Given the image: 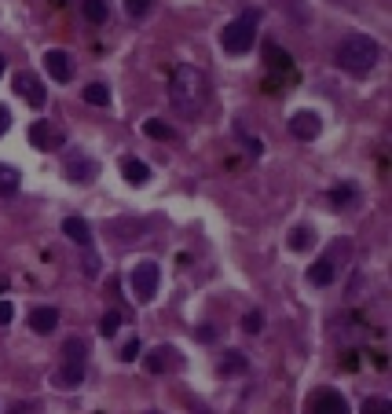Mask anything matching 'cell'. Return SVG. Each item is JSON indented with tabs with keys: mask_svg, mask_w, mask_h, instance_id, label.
Wrapping results in <instances>:
<instances>
[{
	"mask_svg": "<svg viewBox=\"0 0 392 414\" xmlns=\"http://www.w3.org/2000/svg\"><path fill=\"white\" fill-rule=\"evenodd\" d=\"M206 99H209V81H206V74L198 67L184 62V67L172 70L169 103H172V111H177L180 118H198L206 111Z\"/></svg>",
	"mask_w": 392,
	"mask_h": 414,
	"instance_id": "6da1fadb",
	"label": "cell"
},
{
	"mask_svg": "<svg viewBox=\"0 0 392 414\" xmlns=\"http://www.w3.org/2000/svg\"><path fill=\"white\" fill-rule=\"evenodd\" d=\"M378 55H381V48H378L374 37H366V33H348L341 45H337V67H341L345 74H352V77H366L370 70H374Z\"/></svg>",
	"mask_w": 392,
	"mask_h": 414,
	"instance_id": "7a4b0ae2",
	"label": "cell"
},
{
	"mask_svg": "<svg viewBox=\"0 0 392 414\" xmlns=\"http://www.w3.org/2000/svg\"><path fill=\"white\" fill-rule=\"evenodd\" d=\"M257 23H260V11H242L238 18L224 26L220 33V45L228 55H246L253 45H257Z\"/></svg>",
	"mask_w": 392,
	"mask_h": 414,
	"instance_id": "3957f363",
	"label": "cell"
},
{
	"mask_svg": "<svg viewBox=\"0 0 392 414\" xmlns=\"http://www.w3.org/2000/svg\"><path fill=\"white\" fill-rule=\"evenodd\" d=\"M128 282H133V293L140 301H155L158 282H162V268L155 264V260H140V264L128 272Z\"/></svg>",
	"mask_w": 392,
	"mask_h": 414,
	"instance_id": "277c9868",
	"label": "cell"
},
{
	"mask_svg": "<svg viewBox=\"0 0 392 414\" xmlns=\"http://www.w3.org/2000/svg\"><path fill=\"white\" fill-rule=\"evenodd\" d=\"M62 172H67V180L70 184H96V177H99V162L96 158H89L84 150H70L67 155V165H62Z\"/></svg>",
	"mask_w": 392,
	"mask_h": 414,
	"instance_id": "5b68a950",
	"label": "cell"
},
{
	"mask_svg": "<svg viewBox=\"0 0 392 414\" xmlns=\"http://www.w3.org/2000/svg\"><path fill=\"white\" fill-rule=\"evenodd\" d=\"M11 89H15V96H23L30 106H45V99H48V92H45V81H40L37 74H30V70L15 74Z\"/></svg>",
	"mask_w": 392,
	"mask_h": 414,
	"instance_id": "8992f818",
	"label": "cell"
},
{
	"mask_svg": "<svg viewBox=\"0 0 392 414\" xmlns=\"http://www.w3.org/2000/svg\"><path fill=\"white\" fill-rule=\"evenodd\" d=\"M319 133H323V118H319L315 111H297V114L290 118V136H293V140L312 143V140H319Z\"/></svg>",
	"mask_w": 392,
	"mask_h": 414,
	"instance_id": "52a82bcc",
	"label": "cell"
},
{
	"mask_svg": "<svg viewBox=\"0 0 392 414\" xmlns=\"http://www.w3.org/2000/svg\"><path fill=\"white\" fill-rule=\"evenodd\" d=\"M30 143L37 150H59L62 147V133H59V125H52L48 118H40L30 125Z\"/></svg>",
	"mask_w": 392,
	"mask_h": 414,
	"instance_id": "ba28073f",
	"label": "cell"
},
{
	"mask_svg": "<svg viewBox=\"0 0 392 414\" xmlns=\"http://www.w3.org/2000/svg\"><path fill=\"white\" fill-rule=\"evenodd\" d=\"M45 70H48L52 81L70 84V81H74V59L62 52V48H52V52H45Z\"/></svg>",
	"mask_w": 392,
	"mask_h": 414,
	"instance_id": "9c48e42d",
	"label": "cell"
},
{
	"mask_svg": "<svg viewBox=\"0 0 392 414\" xmlns=\"http://www.w3.org/2000/svg\"><path fill=\"white\" fill-rule=\"evenodd\" d=\"M308 414H348V400L334 388H319L308 403Z\"/></svg>",
	"mask_w": 392,
	"mask_h": 414,
	"instance_id": "30bf717a",
	"label": "cell"
},
{
	"mask_svg": "<svg viewBox=\"0 0 392 414\" xmlns=\"http://www.w3.org/2000/svg\"><path fill=\"white\" fill-rule=\"evenodd\" d=\"M62 235H67L70 242H77L81 250H92V228L84 216H67V220H62Z\"/></svg>",
	"mask_w": 392,
	"mask_h": 414,
	"instance_id": "8fae6325",
	"label": "cell"
},
{
	"mask_svg": "<svg viewBox=\"0 0 392 414\" xmlns=\"http://www.w3.org/2000/svg\"><path fill=\"white\" fill-rule=\"evenodd\" d=\"M334 279H337V268H334V257H319L315 264L308 268V282L312 286H319V290H326V286H334Z\"/></svg>",
	"mask_w": 392,
	"mask_h": 414,
	"instance_id": "7c38bea8",
	"label": "cell"
},
{
	"mask_svg": "<svg viewBox=\"0 0 392 414\" xmlns=\"http://www.w3.org/2000/svg\"><path fill=\"white\" fill-rule=\"evenodd\" d=\"M121 177L133 184V187H143V184H150V165L140 162V158H125L121 162Z\"/></svg>",
	"mask_w": 392,
	"mask_h": 414,
	"instance_id": "4fadbf2b",
	"label": "cell"
},
{
	"mask_svg": "<svg viewBox=\"0 0 392 414\" xmlns=\"http://www.w3.org/2000/svg\"><path fill=\"white\" fill-rule=\"evenodd\" d=\"M59 326V312L55 308H33L30 312V330L33 334H52Z\"/></svg>",
	"mask_w": 392,
	"mask_h": 414,
	"instance_id": "5bb4252c",
	"label": "cell"
},
{
	"mask_svg": "<svg viewBox=\"0 0 392 414\" xmlns=\"http://www.w3.org/2000/svg\"><path fill=\"white\" fill-rule=\"evenodd\" d=\"M62 359L84 367V359H89V341H84V337H70L67 345H62Z\"/></svg>",
	"mask_w": 392,
	"mask_h": 414,
	"instance_id": "9a60e30c",
	"label": "cell"
},
{
	"mask_svg": "<svg viewBox=\"0 0 392 414\" xmlns=\"http://www.w3.org/2000/svg\"><path fill=\"white\" fill-rule=\"evenodd\" d=\"M312 246H315V231H312L308 224H297V228L290 231V250L304 253V250H312Z\"/></svg>",
	"mask_w": 392,
	"mask_h": 414,
	"instance_id": "2e32d148",
	"label": "cell"
},
{
	"mask_svg": "<svg viewBox=\"0 0 392 414\" xmlns=\"http://www.w3.org/2000/svg\"><path fill=\"white\" fill-rule=\"evenodd\" d=\"M81 11H84V18H89V23H96V26L111 18V8H106V0H84Z\"/></svg>",
	"mask_w": 392,
	"mask_h": 414,
	"instance_id": "e0dca14e",
	"label": "cell"
},
{
	"mask_svg": "<svg viewBox=\"0 0 392 414\" xmlns=\"http://www.w3.org/2000/svg\"><path fill=\"white\" fill-rule=\"evenodd\" d=\"M264 62H268L271 70H290V67H293V59L282 52L279 45H264Z\"/></svg>",
	"mask_w": 392,
	"mask_h": 414,
	"instance_id": "ac0fdd59",
	"label": "cell"
},
{
	"mask_svg": "<svg viewBox=\"0 0 392 414\" xmlns=\"http://www.w3.org/2000/svg\"><path fill=\"white\" fill-rule=\"evenodd\" d=\"M81 378H84V367H77V363H67L55 374V385H62V388H74V385H81Z\"/></svg>",
	"mask_w": 392,
	"mask_h": 414,
	"instance_id": "d6986e66",
	"label": "cell"
},
{
	"mask_svg": "<svg viewBox=\"0 0 392 414\" xmlns=\"http://www.w3.org/2000/svg\"><path fill=\"white\" fill-rule=\"evenodd\" d=\"M18 191V172L11 165H0V198H11Z\"/></svg>",
	"mask_w": 392,
	"mask_h": 414,
	"instance_id": "ffe728a7",
	"label": "cell"
},
{
	"mask_svg": "<svg viewBox=\"0 0 392 414\" xmlns=\"http://www.w3.org/2000/svg\"><path fill=\"white\" fill-rule=\"evenodd\" d=\"M84 103H92V106H111V89H106V84H89V89H84Z\"/></svg>",
	"mask_w": 392,
	"mask_h": 414,
	"instance_id": "44dd1931",
	"label": "cell"
},
{
	"mask_svg": "<svg viewBox=\"0 0 392 414\" xmlns=\"http://www.w3.org/2000/svg\"><path fill=\"white\" fill-rule=\"evenodd\" d=\"M143 133H147L150 140H172V128H169L162 118H147V121H143Z\"/></svg>",
	"mask_w": 392,
	"mask_h": 414,
	"instance_id": "7402d4cb",
	"label": "cell"
},
{
	"mask_svg": "<svg viewBox=\"0 0 392 414\" xmlns=\"http://www.w3.org/2000/svg\"><path fill=\"white\" fill-rule=\"evenodd\" d=\"M246 356L242 352H228L224 356V363H220V374H246Z\"/></svg>",
	"mask_w": 392,
	"mask_h": 414,
	"instance_id": "603a6c76",
	"label": "cell"
},
{
	"mask_svg": "<svg viewBox=\"0 0 392 414\" xmlns=\"http://www.w3.org/2000/svg\"><path fill=\"white\" fill-rule=\"evenodd\" d=\"M143 367H147V374H162V370L169 367V348H155V352L147 356Z\"/></svg>",
	"mask_w": 392,
	"mask_h": 414,
	"instance_id": "cb8c5ba5",
	"label": "cell"
},
{
	"mask_svg": "<svg viewBox=\"0 0 392 414\" xmlns=\"http://www.w3.org/2000/svg\"><path fill=\"white\" fill-rule=\"evenodd\" d=\"M356 198H359V191H356V187H348V184L330 191V202H334V206H352Z\"/></svg>",
	"mask_w": 392,
	"mask_h": 414,
	"instance_id": "d4e9b609",
	"label": "cell"
},
{
	"mask_svg": "<svg viewBox=\"0 0 392 414\" xmlns=\"http://www.w3.org/2000/svg\"><path fill=\"white\" fill-rule=\"evenodd\" d=\"M242 330L246 334H260V330H264V315H260V308H253V312L242 315Z\"/></svg>",
	"mask_w": 392,
	"mask_h": 414,
	"instance_id": "484cf974",
	"label": "cell"
},
{
	"mask_svg": "<svg viewBox=\"0 0 392 414\" xmlns=\"http://www.w3.org/2000/svg\"><path fill=\"white\" fill-rule=\"evenodd\" d=\"M363 414H392V403L381 396H366L363 400Z\"/></svg>",
	"mask_w": 392,
	"mask_h": 414,
	"instance_id": "4316f807",
	"label": "cell"
},
{
	"mask_svg": "<svg viewBox=\"0 0 392 414\" xmlns=\"http://www.w3.org/2000/svg\"><path fill=\"white\" fill-rule=\"evenodd\" d=\"M118 326H121V315H118V312H106V315L99 319V334H103V337H114Z\"/></svg>",
	"mask_w": 392,
	"mask_h": 414,
	"instance_id": "83f0119b",
	"label": "cell"
},
{
	"mask_svg": "<svg viewBox=\"0 0 392 414\" xmlns=\"http://www.w3.org/2000/svg\"><path fill=\"white\" fill-rule=\"evenodd\" d=\"M150 8H155V0H125V11H128V18H143Z\"/></svg>",
	"mask_w": 392,
	"mask_h": 414,
	"instance_id": "f1b7e54d",
	"label": "cell"
},
{
	"mask_svg": "<svg viewBox=\"0 0 392 414\" xmlns=\"http://www.w3.org/2000/svg\"><path fill=\"white\" fill-rule=\"evenodd\" d=\"M84 275H89V279H96L99 275V257L89 250V253H84Z\"/></svg>",
	"mask_w": 392,
	"mask_h": 414,
	"instance_id": "f546056e",
	"label": "cell"
},
{
	"mask_svg": "<svg viewBox=\"0 0 392 414\" xmlns=\"http://www.w3.org/2000/svg\"><path fill=\"white\" fill-rule=\"evenodd\" d=\"M136 356H140V341H136V337H133V341H128V345H125V348H121V359H125V363H133V359H136Z\"/></svg>",
	"mask_w": 392,
	"mask_h": 414,
	"instance_id": "4dcf8cb0",
	"label": "cell"
},
{
	"mask_svg": "<svg viewBox=\"0 0 392 414\" xmlns=\"http://www.w3.org/2000/svg\"><path fill=\"white\" fill-rule=\"evenodd\" d=\"M15 319V304L11 301H0V326H8Z\"/></svg>",
	"mask_w": 392,
	"mask_h": 414,
	"instance_id": "1f68e13d",
	"label": "cell"
},
{
	"mask_svg": "<svg viewBox=\"0 0 392 414\" xmlns=\"http://www.w3.org/2000/svg\"><path fill=\"white\" fill-rule=\"evenodd\" d=\"M8 125H11V111H8V106H4V103H0V136H4V133H8Z\"/></svg>",
	"mask_w": 392,
	"mask_h": 414,
	"instance_id": "d6a6232c",
	"label": "cell"
},
{
	"mask_svg": "<svg viewBox=\"0 0 392 414\" xmlns=\"http://www.w3.org/2000/svg\"><path fill=\"white\" fill-rule=\"evenodd\" d=\"M213 337H216L213 326H198V341H213Z\"/></svg>",
	"mask_w": 392,
	"mask_h": 414,
	"instance_id": "836d02e7",
	"label": "cell"
},
{
	"mask_svg": "<svg viewBox=\"0 0 392 414\" xmlns=\"http://www.w3.org/2000/svg\"><path fill=\"white\" fill-rule=\"evenodd\" d=\"M4 67H8V59H4V55H0V77H4Z\"/></svg>",
	"mask_w": 392,
	"mask_h": 414,
	"instance_id": "e575fe53",
	"label": "cell"
},
{
	"mask_svg": "<svg viewBox=\"0 0 392 414\" xmlns=\"http://www.w3.org/2000/svg\"><path fill=\"white\" fill-rule=\"evenodd\" d=\"M11 414H23V410H11Z\"/></svg>",
	"mask_w": 392,
	"mask_h": 414,
	"instance_id": "d590c367",
	"label": "cell"
}]
</instances>
